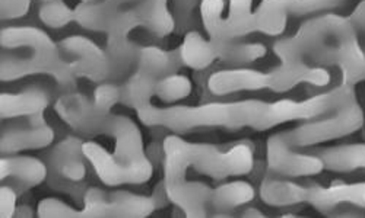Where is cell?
Listing matches in <instances>:
<instances>
[{
    "instance_id": "1",
    "label": "cell",
    "mask_w": 365,
    "mask_h": 218,
    "mask_svg": "<svg viewBox=\"0 0 365 218\" xmlns=\"http://www.w3.org/2000/svg\"><path fill=\"white\" fill-rule=\"evenodd\" d=\"M163 153L168 200L186 217H205L212 195L207 185L187 180L189 168L214 179L242 176L255 168L253 147L247 143L221 150L212 144L189 143L174 134L164 138Z\"/></svg>"
},
{
    "instance_id": "2",
    "label": "cell",
    "mask_w": 365,
    "mask_h": 218,
    "mask_svg": "<svg viewBox=\"0 0 365 218\" xmlns=\"http://www.w3.org/2000/svg\"><path fill=\"white\" fill-rule=\"evenodd\" d=\"M275 53L284 65L338 66L346 83L365 79V54L362 53L352 21L338 15H323L304 23L292 38L279 41Z\"/></svg>"
},
{
    "instance_id": "3",
    "label": "cell",
    "mask_w": 365,
    "mask_h": 218,
    "mask_svg": "<svg viewBox=\"0 0 365 218\" xmlns=\"http://www.w3.org/2000/svg\"><path fill=\"white\" fill-rule=\"evenodd\" d=\"M94 134L114 138V153L94 141H83L82 147L86 162L104 185H140L150 179L154 166L143 150L140 130L130 118L107 114Z\"/></svg>"
},
{
    "instance_id": "4",
    "label": "cell",
    "mask_w": 365,
    "mask_h": 218,
    "mask_svg": "<svg viewBox=\"0 0 365 218\" xmlns=\"http://www.w3.org/2000/svg\"><path fill=\"white\" fill-rule=\"evenodd\" d=\"M136 112L145 126L164 127L177 134L199 129L240 130L250 127L257 131L275 129L272 104L255 99L231 104L168 108H157L149 104Z\"/></svg>"
},
{
    "instance_id": "5",
    "label": "cell",
    "mask_w": 365,
    "mask_h": 218,
    "mask_svg": "<svg viewBox=\"0 0 365 218\" xmlns=\"http://www.w3.org/2000/svg\"><path fill=\"white\" fill-rule=\"evenodd\" d=\"M2 48L15 50V55L2 54V80L9 82L33 73H50L65 83L72 69L60 63L58 48L51 38L34 26H11L2 31ZM73 73V72H72Z\"/></svg>"
},
{
    "instance_id": "6",
    "label": "cell",
    "mask_w": 365,
    "mask_h": 218,
    "mask_svg": "<svg viewBox=\"0 0 365 218\" xmlns=\"http://www.w3.org/2000/svg\"><path fill=\"white\" fill-rule=\"evenodd\" d=\"M364 124V112L355 98L329 112L327 116L312 121L295 130L279 131L291 147H310L329 140L341 138L358 131Z\"/></svg>"
},
{
    "instance_id": "7",
    "label": "cell",
    "mask_w": 365,
    "mask_h": 218,
    "mask_svg": "<svg viewBox=\"0 0 365 218\" xmlns=\"http://www.w3.org/2000/svg\"><path fill=\"white\" fill-rule=\"evenodd\" d=\"M336 0H263L256 13H252L249 31L278 36L285 29L289 15H304L330 9Z\"/></svg>"
},
{
    "instance_id": "8",
    "label": "cell",
    "mask_w": 365,
    "mask_h": 218,
    "mask_svg": "<svg viewBox=\"0 0 365 218\" xmlns=\"http://www.w3.org/2000/svg\"><path fill=\"white\" fill-rule=\"evenodd\" d=\"M60 50L72 61L69 67L73 73L86 76L97 82L110 79L114 67L108 53L103 51L96 43L85 37H71L60 43Z\"/></svg>"
},
{
    "instance_id": "9",
    "label": "cell",
    "mask_w": 365,
    "mask_h": 218,
    "mask_svg": "<svg viewBox=\"0 0 365 218\" xmlns=\"http://www.w3.org/2000/svg\"><path fill=\"white\" fill-rule=\"evenodd\" d=\"M269 169L282 176L301 178L320 173L324 166L317 154H302L292 150L281 133L269 137L266 146Z\"/></svg>"
},
{
    "instance_id": "10",
    "label": "cell",
    "mask_w": 365,
    "mask_h": 218,
    "mask_svg": "<svg viewBox=\"0 0 365 218\" xmlns=\"http://www.w3.org/2000/svg\"><path fill=\"white\" fill-rule=\"evenodd\" d=\"M54 140V131L46 122L43 114L28 116L26 124L14 127H5L2 131V150L4 156L18 154L25 150H38L48 147Z\"/></svg>"
},
{
    "instance_id": "11",
    "label": "cell",
    "mask_w": 365,
    "mask_h": 218,
    "mask_svg": "<svg viewBox=\"0 0 365 218\" xmlns=\"http://www.w3.org/2000/svg\"><path fill=\"white\" fill-rule=\"evenodd\" d=\"M307 202L319 211L336 208L341 204H351L365 208V182L339 183L327 188L323 186H302L301 204Z\"/></svg>"
},
{
    "instance_id": "12",
    "label": "cell",
    "mask_w": 365,
    "mask_h": 218,
    "mask_svg": "<svg viewBox=\"0 0 365 218\" xmlns=\"http://www.w3.org/2000/svg\"><path fill=\"white\" fill-rule=\"evenodd\" d=\"M83 141L79 137H66L53 147L47 156L48 173L58 178L81 182L86 176Z\"/></svg>"
},
{
    "instance_id": "13",
    "label": "cell",
    "mask_w": 365,
    "mask_h": 218,
    "mask_svg": "<svg viewBox=\"0 0 365 218\" xmlns=\"http://www.w3.org/2000/svg\"><path fill=\"white\" fill-rule=\"evenodd\" d=\"M0 178L14 179L18 194L34 188L48 178V165L33 156H4L0 160Z\"/></svg>"
},
{
    "instance_id": "14",
    "label": "cell",
    "mask_w": 365,
    "mask_h": 218,
    "mask_svg": "<svg viewBox=\"0 0 365 218\" xmlns=\"http://www.w3.org/2000/svg\"><path fill=\"white\" fill-rule=\"evenodd\" d=\"M56 112L71 129L83 134H94L100 121L107 115L79 93H68L60 98L56 102Z\"/></svg>"
},
{
    "instance_id": "15",
    "label": "cell",
    "mask_w": 365,
    "mask_h": 218,
    "mask_svg": "<svg viewBox=\"0 0 365 218\" xmlns=\"http://www.w3.org/2000/svg\"><path fill=\"white\" fill-rule=\"evenodd\" d=\"M2 118H19L34 116L43 114L50 105L51 95L47 87L40 83H33L15 93H2Z\"/></svg>"
},
{
    "instance_id": "16",
    "label": "cell",
    "mask_w": 365,
    "mask_h": 218,
    "mask_svg": "<svg viewBox=\"0 0 365 218\" xmlns=\"http://www.w3.org/2000/svg\"><path fill=\"white\" fill-rule=\"evenodd\" d=\"M324 169L331 172H352L365 169V143L342 144L317 153Z\"/></svg>"
},
{
    "instance_id": "17",
    "label": "cell",
    "mask_w": 365,
    "mask_h": 218,
    "mask_svg": "<svg viewBox=\"0 0 365 218\" xmlns=\"http://www.w3.org/2000/svg\"><path fill=\"white\" fill-rule=\"evenodd\" d=\"M256 197V191L253 185L245 180H235L225 185L218 186L212 190L210 205L218 212H230L238 207L252 202Z\"/></svg>"
},
{
    "instance_id": "18",
    "label": "cell",
    "mask_w": 365,
    "mask_h": 218,
    "mask_svg": "<svg viewBox=\"0 0 365 218\" xmlns=\"http://www.w3.org/2000/svg\"><path fill=\"white\" fill-rule=\"evenodd\" d=\"M135 9L140 25L152 34L165 37L174 29V19L167 9V0H143Z\"/></svg>"
},
{
    "instance_id": "19",
    "label": "cell",
    "mask_w": 365,
    "mask_h": 218,
    "mask_svg": "<svg viewBox=\"0 0 365 218\" xmlns=\"http://www.w3.org/2000/svg\"><path fill=\"white\" fill-rule=\"evenodd\" d=\"M155 209L154 198L129 191L110 194V217H148Z\"/></svg>"
},
{
    "instance_id": "20",
    "label": "cell",
    "mask_w": 365,
    "mask_h": 218,
    "mask_svg": "<svg viewBox=\"0 0 365 218\" xmlns=\"http://www.w3.org/2000/svg\"><path fill=\"white\" fill-rule=\"evenodd\" d=\"M214 41H206L197 33H189L180 50V58L186 66L202 70L217 58Z\"/></svg>"
},
{
    "instance_id": "21",
    "label": "cell",
    "mask_w": 365,
    "mask_h": 218,
    "mask_svg": "<svg viewBox=\"0 0 365 218\" xmlns=\"http://www.w3.org/2000/svg\"><path fill=\"white\" fill-rule=\"evenodd\" d=\"M301 186L291 180L266 179L260 185V198L272 207H288L301 204Z\"/></svg>"
},
{
    "instance_id": "22",
    "label": "cell",
    "mask_w": 365,
    "mask_h": 218,
    "mask_svg": "<svg viewBox=\"0 0 365 218\" xmlns=\"http://www.w3.org/2000/svg\"><path fill=\"white\" fill-rule=\"evenodd\" d=\"M217 48V55L227 63L245 65L264 55L266 50L262 44L232 43V40H212Z\"/></svg>"
},
{
    "instance_id": "23",
    "label": "cell",
    "mask_w": 365,
    "mask_h": 218,
    "mask_svg": "<svg viewBox=\"0 0 365 218\" xmlns=\"http://www.w3.org/2000/svg\"><path fill=\"white\" fill-rule=\"evenodd\" d=\"M138 70L158 79L174 70L175 61L170 53L157 47H145L138 53Z\"/></svg>"
},
{
    "instance_id": "24",
    "label": "cell",
    "mask_w": 365,
    "mask_h": 218,
    "mask_svg": "<svg viewBox=\"0 0 365 218\" xmlns=\"http://www.w3.org/2000/svg\"><path fill=\"white\" fill-rule=\"evenodd\" d=\"M190 92H192L190 80L186 76H180V75H167L165 77L160 79L155 85V95L167 104L189 97Z\"/></svg>"
},
{
    "instance_id": "25",
    "label": "cell",
    "mask_w": 365,
    "mask_h": 218,
    "mask_svg": "<svg viewBox=\"0 0 365 218\" xmlns=\"http://www.w3.org/2000/svg\"><path fill=\"white\" fill-rule=\"evenodd\" d=\"M40 19L50 28H62L75 19V11L62 0H50L41 6Z\"/></svg>"
},
{
    "instance_id": "26",
    "label": "cell",
    "mask_w": 365,
    "mask_h": 218,
    "mask_svg": "<svg viewBox=\"0 0 365 218\" xmlns=\"http://www.w3.org/2000/svg\"><path fill=\"white\" fill-rule=\"evenodd\" d=\"M82 217H110V194L100 188H88L83 195Z\"/></svg>"
},
{
    "instance_id": "27",
    "label": "cell",
    "mask_w": 365,
    "mask_h": 218,
    "mask_svg": "<svg viewBox=\"0 0 365 218\" xmlns=\"http://www.w3.org/2000/svg\"><path fill=\"white\" fill-rule=\"evenodd\" d=\"M38 215L43 218H76L82 217V212L72 208L66 202L57 198H46L38 204Z\"/></svg>"
},
{
    "instance_id": "28",
    "label": "cell",
    "mask_w": 365,
    "mask_h": 218,
    "mask_svg": "<svg viewBox=\"0 0 365 218\" xmlns=\"http://www.w3.org/2000/svg\"><path fill=\"white\" fill-rule=\"evenodd\" d=\"M121 99V89L113 83H103L94 92V105L103 114H110L111 108Z\"/></svg>"
},
{
    "instance_id": "29",
    "label": "cell",
    "mask_w": 365,
    "mask_h": 218,
    "mask_svg": "<svg viewBox=\"0 0 365 218\" xmlns=\"http://www.w3.org/2000/svg\"><path fill=\"white\" fill-rule=\"evenodd\" d=\"M18 191L14 185H2L0 190V217L11 218L16 214Z\"/></svg>"
},
{
    "instance_id": "30",
    "label": "cell",
    "mask_w": 365,
    "mask_h": 218,
    "mask_svg": "<svg viewBox=\"0 0 365 218\" xmlns=\"http://www.w3.org/2000/svg\"><path fill=\"white\" fill-rule=\"evenodd\" d=\"M31 0H2V18L14 19L24 16L28 9Z\"/></svg>"
},
{
    "instance_id": "31",
    "label": "cell",
    "mask_w": 365,
    "mask_h": 218,
    "mask_svg": "<svg viewBox=\"0 0 365 218\" xmlns=\"http://www.w3.org/2000/svg\"><path fill=\"white\" fill-rule=\"evenodd\" d=\"M174 12L177 15V21L186 25L192 16V12L197 4V0H173Z\"/></svg>"
},
{
    "instance_id": "32",
    "label": "cell",
    "mask_w": 365,
    "mask_h": 218,
    "mask_svg": "<svg viewBox=\"0 0 365 218\" xmlns=\"http://www.w3.org/2000/svg\"><path fill=\"white\" fill-rule=\"evenodd\" d=\"M352 23L354 26L359 28L361 31L365 33V2H362L354 12L352 15Z\"/></svg>"
},
{
    "instance_id": "33",
    "label": "cell",
    "mask_w": 365,
    "mask_h": 218,
    "mask_svg": "<svg viewBox=\"0 0 365 218\" xmlns=\"http://www.w3.org/2000/svg\"><path fill=\"white\" fill-rule=\"evenodd\" d=\"M253 211H255V208H252V211H247L245 215H249V217H250V215H257V217H262V215H263L262 212H253Z\"/></svg>"
},
{
    "instance_id": "34",
    "label": "cell",
    "mask_w": 365,
    "mask_h": 218,
    "mask_svg": "<svg viewBox=\"0 0 365 218\" xmlns=\"http://www.w3.org/2000/svg\"><path fill=\"white\" fill-rule=\"evenodd\" d=\"M43 2H50V0H43Z\"/></svg>"
}]
</instances>
